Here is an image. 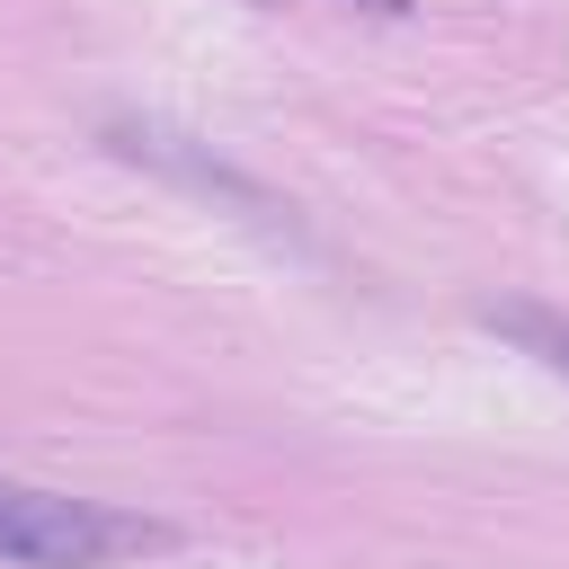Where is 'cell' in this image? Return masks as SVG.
Masks as SVG:
<instances>
[{"mask_svg":"<svg viewBox=\"0 0 569 569\" xmlns=\"http://www.w3.org/2000/svg\"><path fill=\"white\" fill-rule=\"evenodd\" d=\"M169 542H178V525H160V516L36 489V480H0V560L9 569H107V560H142Z\"/></svg>","mask_w":569,"mask_h":569,"instance_id":"1","label":"cell"},{"mask_svg":"<svg viewBox=\"0 0 569 569\" xmlns=\"http://www.w3.org/2000/svg\"><path fill=\"white\" fill-rule=\"evenodd\" d=\"M107 151H116V160H142V169H160V178H178V187H196V196H213V204H231L240 222H258V231H276V240H302L293 204H284L267 178L231 169L222 151H204V142H196V133H178V124L116 116V124H107Z\"/></svg>","mask_w":569,"mask_h":569,"instance_id":"2","label":"cell"},{"mask_svg":"<svg viewBox=\"0 0 569 569\" xmlns=\"http://www.w3.org/2000/svg\"><path fill=\"white\" fill-rule=\"evenodd\" d=\"M480 320H489L498 338H516L533 365L569 373V311H542V302H480Z\"/></svg>","mask_w":569,"mask_h":569,"instance_id":"3","label":"cell"},{"mask_svg":"<svg viewBox=\"0 0 569 569\" xmlns=\"http://www.w3.org/2000/svg\"><path fill=\"white\" fill-rule=\"evenodd\" d=\"M365 9H382V18H400V9H409V0H365Z\"/></svg>","mask_w":569,"mask_h":569,"instance_id":"4","label":"cell"}]
</instances>
